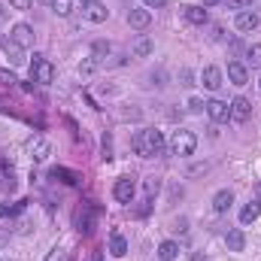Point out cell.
<instances>
[{
    "label": "cell",
    "mask_w": 261,
    "mask_h": 261,
    "mask_svg": "<svg viewBox=\"0 0 261 261\" xmlns=\"http://www.w3.org/2000/svg\"><path fill=\"white\" fill-rule=\"evenodd\" d=\"M255 203H258V206H261V182H258V186H255Z\"/></svg>",
    "instance_id": "d590c367"
},
{
    "label": "cell",
    "mask_w": 261,
    "mask_h": 261,
    "mask_svg": "<svg viewBox=\"0 0 261 261\" xmlns=\"http://www.w3.org/2000/svg\"><path fill=\"white\" fill-rule=\"evenodd\" d=\"M149 21H152V12H149V9H130L128 12L130 28H140V31H143V28H149Z\"/></svg>",
    "instance_id": "8fae6325"
},
{
    "label": "cell",
    "mask_w": 261,
    "mask_h": 261,
    "mask_svg": "<svg viewBox=\"0 0 261 261\" xmlns=\"http://www.w3.org/2000/svg\"><path fill=\"white\" fill-rule=\"evenodd\" d=\"M31 76H34V82H40V85H49L52 79H55V67L49 64L43 55H37L34 52V64H31Z\"/></svg>",
    "instance_id": "3957f363"
},
{
    "label": "cell",
    "mask_w": 261,
    "mask_h": 261,
    "mask_svg": "<svg viewBox=\"0 0 261 261\" xmlns=\"http://www.w3.org/2000/svg\"><path fill=\"white\" fill-rule=\"evenodd\" d=\"M94 61H85V64H79V73H91V70H94Z\"/></svg>",
    "instance_id": "836d02e7"
},
{
    "label": "cell",
    "mask_w": 261,
    "mask_h": 261,
    "mask_svg": "<svg viewBox=\"0 0 261 261\" xmlns=\"http://www.w3.org/2000/svg\"><path fill=\"white\" fill-rule=\"evenodd\" d=\"M192 261H206V255H203V252H195V255H192Z\"/></svg>",
    "instance_id": "74e56055"
},
{
    "label": "cell",
    "mask_w": 261,
    "mask_h": 261,
    "mask_svg": "<svg viewBox=\"0 0 261 261\" xmlns=\"http://www.w3.org/2000/svg\"><path fill=\"white\" fill-rule=\"evenodd\" d=\"M9 40H12L15 46L28 49V46H34V28H31V24H24V21H18V24L12 28V34H9Z\"/></svg>",
    "instance_id": "5b68a950"
},
{
    "label": "cell",
    "mask_w": 261,
    "mask_h": 261,
    "mask_svg": "<svg viewBox=\"0 0 261 261\" xmlns=\"http://www.w3.org/2000/svg\"><path fill=\"white\" fill-rule=\"evenodd\" d=\"M49 6H52L55 15H70V12H73V0H52Z\"/></svg>",
    "instance_id": "603a6c76"
},
{
    "label": "cell",
    "mask_w": 261,
    "mask_h": 261,
    "mask_svg": "<svg viewBox=\"0 0 261 261\" xmlns=\"http://www.w3.org/2000/svg\"><path fill=\"white\" fill-rule=\"evenodd\" d=\"M110 255H116V258L128 255V240H125L122 234H113V237H110Z\"/></svg>",
    "instance_id": "e0dca14e"
},
{
    "label": "cell",
    "mask_w": 261,
    "mask_h": 261,
    "mask_svg": "<svg viewBox=\"0 0 261 261\" xmlns=\"http://www.w3.org/2000/svg\"><path fill=\"white\" fill-rule=\"evenodd\" d=\"M206 116H210L216 125H222V122L231 119V107H228L225 100H206Z\"/></svg>",
    "instance_id": "52a82bcc"
},
{
    "label": "cell",
    "mask_w": 261,
    "mask_h": 261,
    "mask_svg": "<svg viewBox=\"0 0 261 261\" xmlns=\"http://www.w3.org/2000/svg\"><path fill=\"white\" fill-rule=\"evenodd\" d=\"M225 243H228V249H231V252H243L246 237H243V231H240V228H234V231H228V234H225Z\"/></svg>",
    "instance_id": "5bb4252c"
},
{
    "label": "cell",
    "mask_w": 261,
    "mask_h": 261,
    "mask_svg": "<svg viewBox=\"0 0 261 261\" xmlns=\"http://www.w3.org/2000/svg\"><path fill=\"white\" fill-rule=\"evenodd\" d=\"M110 49H113L110 43H103V40H94V46H91V55H94V58H107V55H110Z\"/></svg>",
    "instance_id": "cb8c5ba5"
},
{
    "label": "cell",
    "mask_w": 261,
    "mask_h": 261,
    "mask_svg": "<svg viewBox=\"0 0 261 261\" xmlns=\"http://www.w3.org/2000/svg\"><path fill=\"white\" fill-rule=\"evenodd\" d=\"M195 149H197V137L192 130H176V134L170 137V152H173V155L189 158V155H195Z\"/></svg>",
    "instance_id": "7a4b0ae2"
},
{
    "label": "cell",
    "mask_w": 261,
    "mask_h": 261,
    "mask_svg": "<svg viewBox=\"0 0 261 261\" xmlns=\"http://www.w3.org/2000/svg\"><path fill=\"white\" fill-rule=\"evenodd\" d=\"M6 240H9V231H0V246H3Z\"/></svg>",
    "instance_id": "8d00e7d4"
},
{
    "label": "cell",
    "mask_w": 261,
    "mask_h": 261,
    "mask_svg": "<svg viewBox=\"0 0 261 261\" xmlns=\"http://www.w3.org/2000/svg\"><path fill=\"white\" fill-rule=\"evenodd\" d=\"M237 31H255L258 28V15L255 12H249V9H243V12H237Z\"/></svg>",
    "instance_id": "4fadbf2b"
},
{
    "label": "cell",
    "mask_w": 261,
    "mask_h": 261,
    "mask_svg": "<svg viewBox=\"0 0 261 261\" xmlns=\"http://www.w3.org/2000/svg\"><path fill=\"white\" fill-rule=\"evenodd\" d=\"M189 110H192V113H200V110H206V103H203L200 97H192V100H189Z\"/></svg>",
    "instance_id": "f546056e"
},
{
    "label": "cell",
    "mask_w": 261,
    "mask_h": 261,
    "mask_svg": "<svg viewBox=\"0 0 261 261\" xmlns=\"http://www.w3.org/2000/svg\"><path fill=\"white\" fill-rule=\"evenodd\" d=\"M246 61H249L252 67H261V46H258V43L246 49Z\"/></svg>",
    "instance_id": "d4e9b609"
},
{
    "label": "cell",
    "mask_w": 261,
    "mask_h": 261,
    "mask_svg": "<svg viewBox=\"0 0 261 261\" xmlns=\"http://www.w3.org/2000/svg\"><path fill=\"white\" fill-rule=\"evenodd\" d=\"M179 255V243H173V240H164L161 246H158V258L161 261H173Z\"/></svg>",
    "instance_id": "d6986e66"
},
{
    "label": "cell",
    "mask_w": 261,
    "mask_h": 261,
    "mask_svg": "<svg viewBox=\"0 0 261 261\" xmlns=\"http://www.w3.org/2000/svg\"><path fill=\"white\" fill-rule=\"evenodd\" d=\"M82 3H85V0H82Z\"/></svg>",
    "instance_id": "7bdbcfd3"
},
{
    "label": "cell",
    "mask_w": 261,
    "mask_h": 261,
    "mask_svg": "<svg viewBox=\"0 0 261 261\" xmlns=\"http://www.w3.org/2000/svg\"><path fill=\"white\" fill-rule=\"evenodd\" d=\"M46 261H67V255L61 252V249H52V252H49V258H46Z\"/></svg>",
    "instance_id": "4dcf8cb0"
},
{
    "label": "cell",
    "mask_w": 261,
    "mask_h": 261,
    "mask_svg": "<svg viewBox=\"0 0 261 261\" xmlns=\"http://www.w3.org/2000/svg\"><path fill=\"white\" fill-rule=\"evenodd\" d=\"M216 3H222V0H203V6H216Z\"/></svg>",
    "instance_id": "f35d334b"
},
{
    "label": "cell",
    "mask_w": 261,
    "mask_h": 261,
    "mask_svg": "<svg viewBox=\"0 0 261 261\" xmlns=\"http://www.w3.org/2000/svg\"><path fill=\"white\" fill-rule=\"evenodd\" d=\"M231 203H234V195H231L228 189L216 192V197H213V210H216V213H228V210H231Z\"/></svg>",
    "instance_id": "9a60e30c"
},
{
    "label": "cell",
    "mask_w": 261,
    "mask_h": 261,
    "mask_svg": "<svg viewBox=\"0 0 261 261\" xmlns=\"http://www.w3.org/2000/svg\"><path fill=\"white\" fill-rule=\"evenodd\" d=\"M143 3H146V6H149V9H161V6H164V3H167V0H143Z\"/></svg>",
    "instance_id": "d6a6232c"
},
{
    "label": "cell",
    "mask_w": 261,
    "mask_h": 261,
    "mask_svg": "<svg viewBox=\"0 0 261 261\" xmlns=\"http://www.w3.org/2000/svg\"><path fill=\"white\" fill-rule=\"evenodd\" d=\"M158 192H161V182H158L155 176H152V179H146V195H149V200L158 195Z\"/></svg>",
    "instance_id": "4316f807"
},
{
    "label": "cell",
    "mask_w": 261,
    "mask_h": 261,
    "mask_svg": "<svg viewBox=\"0 0 261 261\" xmlns=\"http://www.w3.org/2000/svg\"><path fill=\"white\" fill-rule=\"evenodd\" d=\"M28 152H31L34 161H46V158L52 155V146H49L46 137H31V140H28Z\"/></svg>",
    "instance_id": "8992f818"
},
{
    "label": "cell",
    "mask_w": 261,
    "mask_h": 261,
    "mask_svg": "<svg viewBox=\"0 0 261 261\" xmlns=\"http://www.w3.org/2000/svg\"><path fill=\"white\" fill-rule=\"evenodd\" d=\"M3 46H6V40H3V34H0V49H3Z\"/></svg>",
    "instance_id": "60d3db41"
},
{
    "label": "cell",
    "mask_w": 261,
    "mask_h": 261,
    "mask_svg": "<svg viewBox=\"0 0 261 261\" xmlns=\"http://www.w3.org/2000/svg\"><path fill=\"white\" fill-rule=\"evenodd\" d=\"M258 216H261V206H258V203H246V206L240 210V222H243V225H252Z\"/></svg>",
    "instance_id": "44dd1931"
},
{
    "label": "cell",
    "mask_w": 261,
    "mask_h": 261,
    "mask_svg": "<svg viewBox=\"0 0 261 261\" xmlns=\"http://www.w3.org/2000/svg\"><path fill=\"white\" fill-rule=\"evenodd\" d=\"M113 197H116L119 203H130V200H134V179H119V182L113 186Z\"/></svg>",
    "instance_id": "30bf717a"
},
{
    "label": "cell",
    "mask_w": 261,
    "mask_h": 261,
    "mask_svg": "<svg viewBox=\"0 0 261 261\" xmlns=\"http://www.w3.org/2000/svg\"><path fill=\"white\" fill-rule=\"evenodd\" d=\"M3 52H6V58H9V64H12V67L24 64V49H21V46H15L12 40H6V46H3Z\"/></svg>",
    "instance_id": "2e32d148"
},
{
    "label": "cell",
    "mask_w": 261,
    "mask_h": 261,
    "mask_svg": "<svg viewBox=\"0 0 261 261\" xmlns=\"http://www.w3.org/2000/svg\"><path fill=\"white\" fill-rule=\"evenodd\" d=\"M6 15H9V12H6V6H3V3H0V24H3V21H6Z\"/></svg>",
    "instance_id": "e575fe53"
},
{
    "label": "cell",
    "mask_w": 261,
    "mask_h": 261,
    "mask_svg": "<svg viewBox=\"0 0 261 261\" xmlns=\"http://www.w3.org/2000/svg\"><path fill=\"white\" fill-rule=\"evenodd\" d=\"M152 49H155V46H152V40H149V37H137V40H134V55H137V58L152 55Z\"/></svg>",
    "instance_id": "ffe728a7"
},
{
    "label": "cell",
    "mask_w": 261,
    "mask_h": 261,
    "mask_svg": "<svg viewBox=\"0 0 261 261\" xmlns=\"http://www.w3.org/2000/svg\"><path fill=\"white\" fill-rule=\"evenodd\" d=\"M182 15H186L192 24H206V18H210L203 6H186V9H182Z\"/></svg>",
    "instance_id": "ac0fdd59"
},
{
    "label": "cell",
    "mask_w": 261,
    "mask_h": 261,
    "mask_svg": "<svg viewBox=\"0 0 261 261\" xmlns=\"http://www.w3.org/2000/svg\"><path fill=\"white\" fill-rule=\"evenodd\" d=\"M258 85H261V82H258Z\"/></svg>",
    "instance_id": "ee69618b"
},
{
    "label": "cell",
    "mask_w": 261,
    "mask_h": 261,
    "mask_svg": "<svg viewBox=\"0 0 261 261\" xmlns=\"http://www.w3.org/2000/svg\"><path fill=\"white\" fill-rule=\"evenodd\" d=\"M9 6H12V9H28L31 0H9Z\"/></svg>",
    "instance_id": "1f68e13d"
},
{
    "label": "cell",
    "mask_w": 261,
    "mask_h": 261,
    "mask_svg": "<svg viewBox=\"0 0 261 261\" xmlns=\"http://www.w3.org/2000/svg\"><path fill=\"white\" fill-rule=\"evenodd\" d=\"M249 116H252V103H249L246 97H234V100H231V122L243 125Z\"/></svg>",
    "instance_id": "ba28073f"
},
{
    "label": "cell",
    "mask_w": 261,
    "mask_h": 261,
    "mask_svg": "<svg viewBox=\"0 0 261 261\" xmlns=\"http://www.w3.org/2000/svg\"><path fill=\"white\" fill-rule=\"evenodd\" d=\"M94 261H103V252H94Z\"/></svg>",
    "instance_id": "ab89813d"
},
{
    "label": "cell",
    "mask_w": 261,
    "mask_h": 261,
    "mask_svg": "<svg viewBox=\"0 0 261 261\" xmlns=\"http://www.w3.org/2000/svg\"><path fill=\"white\" fill-rule=\"evenodd\" d=\"M246 6H252V0H228V9H246Z\"/></svg>",
    "instance_id": "f1b7e54d"
},
{
    "label": "cell",
    "mask_w": 261,
    "mask_h": 261,
    "mask_svg": "<svg viewBox=\"0 0 261 261\" xmlns=\"http://www.w3.org/2000/svg\"><path fill=\"white\" fill-rule=\"evenodd\" d=\"M37 3H52V0H37Z\"/></svg>",
    "instance_id": "b9f144b4"
},
{
    "label": "cell",
    "mask_w": 261,
    "mask_h": 261,
    "mask_svg": "<svg viewBox=\"0 0 261 261\" xmlns=\"http://www.w3.org/2000/svg\"><path fill=\"white\" fill-rule=\"evenodd\" d=\"M52 179H61L67 186H76V182H79V176H76L73 170H67V167H55V170H52Z\"/></svg>",
    "instance_id": "7402d4cb"
},
{
    "label": "cell",
    "mask_w": 261,
    "mask_h": 261,
    "mask_svg": "<svg viewBox=\"0 0 261 261\" xmlns=\"http://www.w3.org/2000/svg\"><path fill=\"white\" fill-rule=\"evenodd\" d=\"M228 79H231L234 85H246L249 73H246V67L240 64V61H228Z\"/></svg>",
    "instance_id": "7c38bea8"
},
{
    "label": "cell",
    "mask_w": 261,
    "mask_h": 261,
    "mask_svg": "<svg viewBox=\"0 0 261 261\" xmlns=\"http://www.w3.org/2000/svg\"><path fill=\"white\" fill-rule=\"evenodd\" d=\"M134 152L140 158H158V155H164V137H161V130H155V128L137 130L134 134Z\"/></svg>",
    "instance_id": "6da1fadb"
},
{
    "label": "cell",
    "mask_w": 261,
    "mask_h": 261,
    "mask_svg": "<svg viewBox=\"0 0 261 261\" xmlns=\"http://www.w3.org/2000/svg\"><path fill=\"white\" fill-rule=\"evenodd\" d=\"M91 222H94V213H91V210H85V213L79 216V231H82V234H88V231H91Z\"/></svg>",
    "instance_id": "484cf974"
},
{
    "label": "cell",
    "mask_w": 261,
    "mask_h": 261,
    "mask_svg": "<svg viewBox=\"0 0 261 261\" xmlns=\"http://www.w3.org/2000/svg\"><path fill=\"white\" fill-rule=\"evenodd\" d=\"M0 82H3V85H15L18 79H15V73H12V70H0Z\"/></svg>",
    "instance_id": "83f0119b"
},
{
    "label": "cell",
    "mask_w": 261,
    "mask_h": 261,
    "mask_svg": "<svg viewBox=\"0 0 261 261\" xmlns=\"http://www.w3.org/2000/svg\"><path fill=\"white\" fill-rule=\"evenodd\" d=\"M82 15H85L88 21H94V24H97V21H107L110 9H107L100 0H85V3H82Z\"/></svg>",
    "instance_id": "277c9868"
},
{
    "label": "cell",
    "mask_w": 261,
    "mask_h": 261,
    "mask_svg": "<svg viewBox=\"0 0 261 261\" xmlns=\"http://www.w3.org/2000/svg\"><path fill=\"white\" fill-rule=\"evenodd\" d=\"M200 82H203V88H210V91H219V88H222V70H219V67H203V73H200Z\"/></svg>",
    "instance_id": "9c48e42d"
}]
</instances>
